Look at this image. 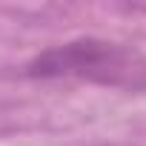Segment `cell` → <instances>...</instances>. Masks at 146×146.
Instances as JSON below:
<instances>
[{"label":"cell","mask_w":146,"mask_h":146,"mask_svg":"<svg viewBox=\"0 0 146 146\" xmlns=\"http://www.w3.org/2000/svg\"><path fill=\"white\" fill-rule=\"evenodd\" d=\"M26 75L35 80H83L109 89L143 92L146 54L132 43L78 37L35 54L26 63Z\"/></svg>","instance_id":"obj_1"}]
</instances>
